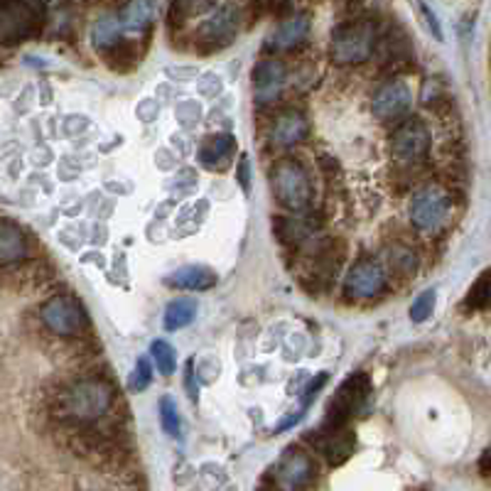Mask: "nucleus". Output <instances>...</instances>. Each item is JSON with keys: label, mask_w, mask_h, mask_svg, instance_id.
Masks as SVG:
<instances>
[{"label": "nucleus", "mask_w": 491, "mask_h": 491, "mask_svg": "<svg viewBox=\"0 0 491 491\" xmlns=\"http://www.w3.org/2000/svg\"><path fill=\"white\" fill-rule=\"evenodd\" d=\"M150 367L148 361L141 359L138 361V367H135V371H133L131 376V389L133 390H145L150 386Z\"/></svg>", "instance_id": "c756f323"}, {"label": "nucleus", "mask_w": 491, "mask_h": 491, "mask_svg": "<svg viewBox=\"0 0 491 491\" xmlns=\"http://www.w3.org/2000/svg\"><path fill=\"white\" fill-rule=\"evenodd\" d=\"M307 135V121L303 113L297 111H288L275 118V123L271 125V143L278 148H290Z\"/></svg>", "instance_id": "dca6fc26"}, {"label": "nucleus", "mask_w": 491, "mask_h": 491, "mask_svg": "<svg viewBox=\"0 0 491 491\" xmlns=\"http://www.w3.org/2000/svg\"><path fill=\"white\" fill-rule=\"evenodd\" d=\"M271 187H273L275 199L285 207V209L303 211L312 199V185L307 172L297 160H278L271 170Z\"/></svg>", "instance_id": "7ed1b4c3"}, {"label": "nucleus", "mask_w": 491, "mask_h": 491, "mask_svg": "<svg viewBox=\"0 0 491 491\" xmlns=\"http://www.w3.org/2000/svg\"><path fill=\"white\" fill-rule=\"evenodd\" d=\"M383 285H386V273L374 261H359L347 273V281H344L347 295L354 297V300H368V297L379 295Z\"/></svg>", "instance_id": "f8f14e48"}, {"label": "nucleus", "mask_w": 491, "mask_h": 491, "mask_svg": "<svg viewBox=\"0 0 491 491\" xmlns=\"http://www.w3.org/2000/svg\"><path fill=\"white\" fill-rule=\"evenodd\" d=\"M312 475H315V464L310 457L300 450H290L275 469V482L283 491H300L307 486Z\"/></svg>", "instance_id": "ddd939ff"}, {"label": "nucleus", "mask_w": 491, "mask_h": 491, "mask_svg": "<svg viewBox=\"0 0 491 491\" xmlns=\"http://www.w3.org/2000/svg\"><path fill=\"white\" fill-rule=\"evenodd\" d=\"M376 55L383 64L398 67V64H408L413 59V45L403 30H386L379 32V42H376Z\"/></svg>", "instance_id": "2eb2a0df"}, {"label": "nucleus", "mask_w": 491, "mask_h": 491, "mask_svg": "<svg viewBox=\"0 0 491 491\" xmlns=\"http://www.w3.org/2000/svg\"><path fill=\"white\" fill-rule=\"evenodd\" d=\"M236 141L231 135H211L209 141L204 143L202 150H199V160H202L207 167H224V165L234 157Z\"/></svg>", "instance_id": "412c9836"}, {"label": "nucleus", "mask_w": 491, "mask_h": 491, "mask_svg": "<svg viewBox=\"0 0 491 491\" xmlns=\"http://www.w3.org/2000/svg\"><path fill=\"white\" fill-rule=\"evenodd\" d=\"M379 30L371 20H354L336 27L329 55L336 64H361L376 52Z\"/></svg>", "instance_id": "f03ea898"}, {"label": "nucleus", "mask_w": 491, "mask_h": 491, "mask_svg": "<svg viewBox=\"0 0 491 491\" xmlns=\"http://www.w3.org/2000/svg\"><path fill=\"white\" fill-rule=\"evenodd\" d=\"M111 403H113V393L106 383L84 379V381L71 383L69 389L59 393L55 413L62 421L94 422L109 413Z\"/></svg>", "instance_id": "f257e3e1"}, {"label": "nucleus", "mask_w": 491, "mask_h": 491, "mask_svg": "<svg viewBox=\"0 0 491 491\" xmlns=\"http://www.w3.org/2000/svg\"><path fill=\"white\" fill-rule=\"evenodd\" d=\"M288 79V69L281 59H261L253 67V99L256 103L265 106V103L275 101L281 96L283 86Z\"/></svg>", "instance_id": "9b49d317"}, {"label": "nucleus", "mask_w": 491, "mask_h": 491, "mask_svg": "<svg viewBox=\"0 0 491 491\" xmlns=\"http://www.w3.org/2000/svg\"><path fill=\"white\" fill-rule=\"evenodd\" d=\"M118 17H121L125 35H145L153 17H155V3L153 0H131L118 13Z\"/></svg>", "instance_id": "a211bd4d"}, {"label": "nucleus", "mask_w": 491, "mask_h": 491, "mask_svg": "<svg viewBox=\"0 0 491 491\" xmlns=\"http://www.w3.org/2000/svg\"><path fill=\"white\" fill-rule=\"evenodd\" d=\"M217 273L207 268V265H185L180 271L167 278L172 288H182V290H209L217 285Z\"/></svg>", "instance_id": "6ab92c4d"}, {"label": "nucleus", "mask_w": 491, "mask_h": 491, "mask_svg": "<svg viewBox=\"0 0 491 491\" xmlns=\"http://www.w3.org/2000/svg\"><path fill=\"white\" fill-rule=\"evenodd\" d=\"M322 453L327 457V462L332 467H339L344 462L349 460L354 454V447H357V437L354 432L347 428L339 430H327V435L322 440Z\"/></svg>", "instance_id": "f3484780"}, {"label": "nucleus", "mask_w": 491, "mask_h": 491, "mask_svg": "<svg viewBox=\"0 0 491 491\" xmlns=\"http://www.w3.org/2000/svg\"><path fill=\"white\" fill-rule=\"evenodd\" d=\"M413 94L411 86L403 79H390L389 84H383L374 96V113L381 121H398L403 118L411 109Z\"/></svg>", "instance_id": "9d476101"}, {"label": "nucleus", "mask_w": 491, "mask_h": 491, "mask_svg": "<svg viewBox=\"0 0 491 491\" xmlns=\"http://www.w3.org/2000/svg\"><path fill=\"white\" fill-rule=\"evenodd\" d=\"M42 322L59 336H77L89 327V317H86L84 307H81L77 297L71 295L52 297L49 303H45Z\"/></svg>", "instance_id": "0eeeda50"}, {"label": "nucleus", "mask_w": 491, "mask_h": 491, "mask_svg": "<svg viewBox=\"0 0 491 491\" xmlns=\"http://www.w3.org/2000/svg\"><path fill=\"white\" fill-rule=\"evenodd\" d=\"M25 253H27V243H25L23 231L5 221L0 229V263L13 265L16 261L25 258Z\"/></svg>", "instance_id": "4be33fe9"}, {"label": "nucleus", "mask_w": 491, "mask_h": 491, "mask_svg": "<svg viewBox=\"0 0 491 491\" xmlns=\"http://www.w3.org/2000/svg\"><path fill=\"white\" fill-rule=\"evenodd\" d=\"M121 39H125V30L123 25H121L118 13L116 16L101 17V20L94 25V30H91V45H94L96 52H101V55H106L109 49L116 48Z\"/></svg>", "instance_id": "aec40b11"}, {"label": "nucleus", "mask_w": 491, "mask_h": 491, "mask_svg": "<svg viewBox=\"0 0 491 491\" xmlns=\"http://www.w3.org/2000/svg\"><path fill=\"white\" fill-rule=\"evenodd\" d=\"M249 160H246V157H241V185H243V189L249 187V180H246V177H249Z\"/></svg>", "instance_id": "2f4dec72"}, {"label": "nucleus", "mask_w": 491, "mask_h": 491, "mask_svg": "<svg viewBox=\"0 0 491 491\" xmlns=\"http://www.w3.org/2000/svg\"><path fill=\"white\" fill-rule=\"evenodd\" d=\"M307 32H310L307 16H290L268 35L265 48L271 49V52H288V49H295L297 45H303L304 39H307Z\"/></svg>", "instance_id": "4468645a"}, {"label": "nucleus", "mask_w": 491, "mask_h": 491, "mask_svg": "<svg viewBox=\"0 0 491 491\" xmlns=\"http://www.w3.org/2000/svg\"><path fill=\"white\" fill-rule=\"evenodd\" d=\"M430 148V133L428 128L415 121V118H408L403 123L398 125L393 135H390V150L393 155L400 157V160H421L425 157Z\"/></svg>", "instance_id": "1a4fd4ad"}, {"label": "nucleus", "mask_w": 491, "mask_h": 491, "mask_svg": "<svg viewBox=\"0 0 491 491\" xmlns=\"http://www.w3.org/2000/svg\"><path fill=\"white\" fill-rule=\"evenodd\" d=\"M467 304L475 310H484L491 304V271H484L475 281L467 295Z\"/></svg>", "instance_id": "b1692460"}, {"label": "nucleus", "mask_w": 491, "mask_h": 491, "mask_svg": "<svg viewBox=\"0 0 491 491\" xmlns=\"http://www.w3.org/2000/svg\"><path fill=\"white\" fill-rule=\"evenodd\" d=\"M368 396V379L364 374H354L349 376L347 381L339 386L332 400H329L327 408V418H325V430H339L344 428L349 418L361 406Z\"/></svg>", "instance_id": "423d86ee"}, {"label": "nucleus", "mask_w": 491, "mask_h": 491, "mask_svg": "<svg viewBox=\"0 0 491 491\" xmlns=\"http://www.w3.org/2000/svg\"><path fill=\"white\" fill-rule=\"evenodd\" d=\"M239 20H241V13H239L234 3H227L219 10H211V16L197 30L195 45L202 49L204 55L229 48L239 35Z\"/></svg>", "instance_id": "20e7f679"}, {"label": "nucleus", "mask_w": 491, "mask_h": 491, "mask_svg": "<svg viewBox=\"0 0 491 491\" xmlns=\"http://www.w3.org/2000/svg\"><path fill=\"white\" fill-rule=\"evenodd\" d=\"M160 421H163V428L167 435H177L180 432V413H177V406L170 396H165L160 400Z\"/></svg>", "instance_id": "bb28decb"}, {"label": "nucleus", "mask_w": 491, "mask_h": 491, "mask_svg": "<svg viewBox=\"0 0 491 491\" xmlns=\"http://www.w3.org/2000/svg\"><path fill=\"white\" fill-rule=\"evenodd\" d=\"M45 5L37 0H3L0 3V37L5 45L20 42L35 32Z\"/></svg>", "instance_id": "39448f33"}, {"label": "nucleus", "mask_w": 491, "mask_h": 491, "mask_svg": "<svg viewBox=\"0 0 491 491\" xmlns=\"http://www.w3.org/2000/svg\"><path fill=\"white\" fill-rule=\"evenodd\" d=\"M197 315V303L192 297H177V300H172L167 304V310H165V329H182L187 327L189 322L195 320Z\"/></svg>", "instance_id": "5701e85b"}, {"label": "nucleus", "mask_w": 491, "mask_h": 491, "mask_svg": "<svg viewBox=\"0 0 491 491\" xmlns=\"http://www.w3.org/2000/svg\"><path fill=\"white\" fill-rule=\"evenodd\" d=\"M421 8H422V16H425V20H428L430 30L435 32V37L437 39H443V32H440V25H437V17L432 16V13H430V8H428V5H425V3H422Z\"/></svg>", "instance_id": "7c9ffc66"}, {"label": "nucleus", "mask_w": 491, "mask_h": 491, "mask_svg": "<svg viewBox=\"0 0 491 491\" xmlns=\"http://www.w3.org/2000/svg\"><path fill=\"white\" fill-rule=\"evenodd\" d=\"M217 5V0H175V10L180 13V17H195L211 13Z\"/></svg>", "instance_id": "cd10ccee"}, {"label": "nucleus", "mask_w": 491, "mask_h": 491, "mask_svg": "<svg viewBox=\"0 0 491 491\" xmlns=\"http://www.w3.org/2000/svg\"><path fill=\"white\" fill-rule=\"evenodd\" d=\"M150 354H153V361H155V367L160 374L170 376L175 374V367H177V359H175V351L167 342L163 339H155V342L150 344Z\"/></svg>", "instance_id": "393cba45"}, {"label": "nucleus", "mask_w": 491, "mask_h": 491, "mask_svg": "<svg viewBox=\"0 0 491 491\" xmlns=\"http://www.w3.org/2000/svg\"><path fill=\"white\" fill-rule=\"evenodd\" d=\"M432 307H435V290H425L411 307V320L425 322L432 315Z\"/></svg>", "instance_id": "c85d7f7f"}, {"label": "nucleus", "mask_w": 491, "mask_h": 491, "mask_svg": "<svg viewBox=\"0 0 491 491\" xmlns=\"http://www.w3.org/2000/svg\"><path fill=\"white\" fill-rule=\"evenodd\" d=\"M450 209H453V202L443 187H425L411 202V221L421 231H435L443 227Z\"/></svg>", "instance_id": "6e6552de"}, {"label": "nucleus", "mask_w": 491, "mask_h": 491, "mask_svg": "<svg viewBox=\"0 0 491 491\" xmlns=\"http://www.w3.org/2000/svg\"><path fill=\"white\" fill-rule=\"evenodd\" d=\"M275 231L285 243H300L307 236V224L295 219H275Z\"/></svg>", "instance_id": "a878e982"}]
</instances>
